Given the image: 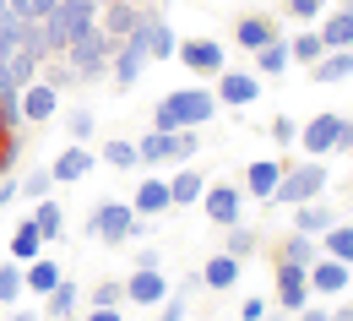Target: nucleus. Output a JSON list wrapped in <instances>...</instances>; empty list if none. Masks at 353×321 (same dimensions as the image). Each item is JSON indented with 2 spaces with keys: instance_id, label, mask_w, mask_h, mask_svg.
Wrapping results in <instances>:
<instances>
[{
  "instance_id": "obj_50",
  "label": "nucleus",
  "mask_w": 353,
  "mask_h": 321,
  "mask_svg": "<svg viewBox=\"0 0 353 321\" xmlns=\"http://www.w3.org/2000/svg\"><path fill=\"white\" fill-rule=\"evenodd\" d=\"M17 191H22L17 175H6V180H0V207H11V202H17Z\"/></svg>"
},
{
  "instance_id": "obj_27",
  "label": "nucleus",
  "mask_w": 353,
  "mask_h": 321,
  "mask_svg": "<svg viewBox=\"0 0 353 321\" xmlns=\"http://www.w3.org/2000/svg\"><path fill=\"white\" fill-rule=\"evenodd\" d=\"M332 224H337V213L321 207V202H299V207H294V229H299V234H315V240H321Z\"/></svg>"
},
{
  "instance_id": "obj_23",
  "label": "nucleus",
  "mask_w": 353,
  "mask_h": 321,
  "mask_svg": "<svg viewBox=\"0 0 353 321\" xmlns=\"http://www.w3.org/2000/svg\"><path fill=\"white\" fill-rule=\"evenodd\" d=\"M348 77H353V49H326V55L310 66V82H326V88H332V82H348Z\"/></svg>"
},
{
  "instance_id": "obj_56",
  "label": "nucleus",
  "mask_w": 353,
  "mask_h": 321,
  "mask_svg": "<svg viewBox=\"0 0 353 321\" xmlns=\"http://www.w3.org/2000/svg\"><path fill=\"white\" fill-rule=\"evenodd\" d=\"M6 321H39V311H11Z\"/></svg>"
},
{
  "instance_id": "obj_19",
  "label": "nucleus",
  "mask_w": 353,
  "mask_h": 321,
  "mask_svg": "<svg viewBox=\"0 0 353 321\" xmlns=\"http://www.w3.org/2000/svg\"><path fill=\"white\" fill-rule=\"evenodd\" d=\"M136 22H141V0H103V6H98V28H103L109 39H125Z\"/></svg>"
},
{
  "instance_id": "obj_3",
  "label": "nucleus",
  "mask_w": 353,
  "mask_h": 321,
  "mask_svg": "<svg viewBox=\"0 0 353 321\" xmlns=\"http://www.w3.org/2000/svg\"><path fill=\"white\" fill-rule=\"evenodd\" d=\"M114 44H120V39H109L98 22L82 28V33L71 39V49H65V66L77 71V82H98V77H109V55H114Z\"/></svg>"
},
{
  "instance_id": "obj_45",
  "label": "nucleus",
  "mask_w": 353,
  "mask_h": 321,
  "mask_svg": "<svg viewBox=\"0 0 353 321\" xmlns=\"http://www.w3.org/2000/svg\"><path fill=\"white\" fill-rule=\"evenodd\" d=\"M288 17L294 22H321L326 17V0H288Z\"/></svg>"
},
{
  "instance_id": "obj_42",
  "label": "nucleus",
  "mask_w": 353,
  "mask_h": 321,
  "mask_svg": "<svg viewBox=\"0 0 353 321\" xmlns=\"http://www.w3.org/2000/svg\"><path fill=\"white\" fill-rule=\"evenodd\" d=\"M22 196H33V202H44L49 191H54V175H49V169H28V175H22Z\"/></svg>"
},
{
  "instance_id": "obj_30",
  "label": "nucleus",
  "mask_w": 353,
  "mask_h": 321,
  "mask_svg": "<svg viewBox=\"0 0 353 321\" xmlns=\"http://www.w3.org/2000/svg\"><path fill=\"white\" fill-rule=\"evenodd\" d=\"M33 224H39V234H44V245H54V240L65 234V207H60L54 196H44V202L33 207Z\"/></svg>"
},
{
  "instance_id": "obj_6",
  "label": "nucleus",
  "mask_w": 353,
  "mask_h": 321,
  "mask_svg": "<svg viewBox=\"0 0 353 321\" xmlns=\"http://www.w3.org/2000/svg\"><path fill=\"white\" fill-rule=\"evenodd\" d=\"M174 60L185 71H196V77H218L223 66H228V49H223L218 39H179Z\"/></svg>"
},
{
  "instance_id": "obj_5",
  "label": "nucleus",
  "mask_w": 353,
  "mask_h": 321,
  "mask_svg": "<svg viewBox=\"0 0 353 321\" xmlns=\"http://www.w3.org/2000/svg\"><path fill=\"white\" fill-rule=\"evenodd\" d=\"M147 66H152V60H147V39L131 28V33L114 44V55H109V77H114V88H120V93H131L136 82H141Z\"/></svg>"
},
{
  "instance_id": "obj_37",
  "label": "nucleus",
  "mask_w": 353,
  "mask_h": 321,
  "mask_svg": "<svg viewBox=\"0 0 353 321\" xmlns=\"http://www.w3.org/2000/svg\"><path fill=\"white\" fill-rule=\"evenodd\" d=\"M228 256H239V262H250L256 251H261V240H256V229H245V224H234L228 229V245H223Z\"/></svg>"
},
{
  "instance_id": "obj_26",
  "label": "nucleus",
  "mask_w": 353,
  "mask_h": 321,
  "mask_svg": "<svg viewBox=\"0 0 353 321\" xmlns=\"http://www.w3.org/2000/svg\"><path fill=\"white\" fill-rule=\"evenodd\" d=\"M288 66H294V55H288V39H283V33H277L272 44L256 49V77H283Z\"/></svg>"
},
{
  "instance_id": "obj_14",
  "label": "nucleus",
  "mask_w": 353,
  "mask_h": 321,
  "mask_svg": "<svg viewBox=\"0 0 353 321\" xmlns=\"http://www.w3.org/2000/svg\"><path fill=\"white\" fill-rule=\"evenodd\" d=\"M337 126H343V115H315V120H305L299 126V147H305V158H326L332 153V142H337Z\"/></svg>"
},
{
  "instance_id": "obj_48",
  "label": "nucleus",
  "mask_w": 353,
  "mask_h": 321,
  "mask_svg": "<svg viewBox=\"0 0 353 321\" xmlns=\"http://www.w3.org/2000/svg\"><path fill=\"white\" fill-rule=\"evenodd\" d=\"M82 321H125V316H120V305H88Z\"/></svg>"
},
{
  "instance_id": "obj_22",
  "label": "nucleus",
  "mask_w": 353,
  "mask_h": 321,
  "mask_svg": "<svg viewBox=\"0 0 353 321\" xmlns=\"http://www.w3.org/2000/svg\"><path fill=\"white\" fill-rule=\"evenodd\" d=\"M272 39H277V22L261 17V11H250V17H239V22H234V44L250 49V55H256L261 44H272Z\"/></svg>"
},
{
  "instance_id": "obj_31",
  "label": "nucleus",
  "mask_w": 353,
  "mask_h": 321,
  "mask_svg": "<svg viewBox=\"0 0 353 321\" xmlns=\"http://www.w3.org/2000/svg\"><path fill=\"white\" fill-rule=\"evenodd\" d=\"M60 278H65V273H60V267H54L49 256H33V262L22 267V283H28V294H49V289H54Z\"/></svg>"
},
{
  "instance_id": "obj_35",
  "label": "nucleus",
  "mask_w": 353,
  "mask_h": 321,
  "mask_svg": "<svg viewBox=\"0 0 353 321\" xmlns=\"http://www.w3.org/2000/svg\"><path fill=\"white\" fill-rule=\"evenodd\" d=\"M22 294H28V283H22V262L6 256V262H0V305H17Z\"/></svg>"
},
{
  "instance_id": "obj_1",
  "label": "nucleus",
  "mask_w": 353,
  "mask_h": 321,
  "mask_svg": "<svg viewBox=\"0 0 353 321\" xmlns=\"http://www.w3.org/2000/svg\"><path fill=\"white\" fill-rule=\"evenodd\" d=\"M218 109L223 104L212 88H174L152 104V131H201Z\"/></svg>"
},
{
  "instance_id": "obj_28",
  "label": "nucleus",
  "mask_w": 353,
  "mask_h": 321,
  "mask_svg": "<svg viewBox=\"0 0 353 321\" xmlns=\"http://www.w3.org/2000/svg\"><path fill=\"white\" fill-rule=\"evenodd\" d=\"M39 245H44V234H39V224H33V213H28V218H22V224H17V234H11V251H6V256H11V262H22V267H28V262H33V256H39Z\"/></svg>"
},
{
  "instance_id": "obj_32",
  "label": "nucleus",
  "mask_w": 353,
  "mask_h": 321,
  "mask_svg": "<svg viewBox=\"0 0 353 321\" xmlns=\"http://www.w3.org/2000/svg\"><path fill=\"white\" fill-rule=\"evenodd\" d=\"M321 256H337V262H348V267H353V224L337 218L332 229L321 234Z\"/></svg>"
},
{
  "instance_id": "obj_10",
  "label": "nucleus",
  "mask_w": 353,
  "mask_h": 321,
  "mask_svg": "<svg viewBox=\"0 0 353 321\" xmlns=\"http://www.w3.org/2000/svg\"><path fill=\"white\" fill-rule=\"evenodd\" d=\"M125 300L141 305V311H158V305L169 300V273H163V267H136V273L125 278Z\"/></svg>"
},
{
  "instance_id": "obj_16",
  "label": "nucleus",
  "mask_w": 353,
  "mask_h": 321,
  "mask_svg": "<svg viewBox=\"0 0 353 321\" xmlns=\"http://www.w3.org/2000/svg\"><path fill=\"white\" fill-rule=\"evenodd\" d=\"M54 115H60V93L49 88L44 77L28 82V88H22V120H28V126H44V120H54Z\"/></svg>"
},
{
  "instance_id": "obj_17",
  "label": "nucleus",
  "mask_w": 353,
  "mask_h": 321,
  "mask_svg": "<svg viewBox=\"0 0 353 321\" xmlns=\"http://www.w3.org/2000/svg\"><path fill=\"white\" fill-rule=\"evenodd\" d=\"M245 273V262L239 256H228V251H212L207 262H201V289H212V294H228L234 283Z\"/></svg>"
},
{
  "instance_id": "obj_18",
  "label": "nucleus",
  "mask_w": 353,
  "mask_h": 321,
  "mask_svg": "<svg viewBox=\"0 0 353 321\" xmlns=\"http://www.w3.org/2000/svg\"><path fill=\"white\" fill-rule=\"evenodd\" d=\"M131 207H136V218H163V213H174V202H169V180H163V175H147V180L136 185Z\"/></svg>"
},
{
  "instance_id": "obj_52",
  "label": "nucleus",
  "mask_w": 353,
  "mask_h": 321,
  "mask_svg": "<svg viewBox=\"0 0 353 321\" xmlns=\"http://www.w3.org/2000/svg\"><path fill=\"white\" fill-rule=\"evenodd\" d=\"M6 11H11V17H28V22H33V0H6Z\"/></svg>"
},
{
  "instance_id": "obj_24",
  "label": "nucleus",
  "mask_w": 353,
  "mask_h": 321,
  "mask_svg": "<svg viewBox=\"0 0 353 321\" xmlns=\"http://www.w3.org/2000/svg\"><path fill=\"white\" fill-rule=\"evenodd\" d=\"M77 305H82V289H77L71 278H60V283L44 294V316L49 321H71V316H77Z\"/></svg>"
},
{
  "instance_id": "obj_57",
  "label": "nucleus",
  "mask_w": 353,
  "mask_h": 321,
  "mask_svg": "<svg viewBox=\"0 0 353 321\" xmlns=\"http://www.w3.org/2000/svg\"><path fill=\"white\" fill-rule=\"evenodd\" d=\"M6 131H11V126H6V120H0V137H6Z\"/></svg>"
},
{
  "instance_id": "obj_41",
  "label": "nucleus",
  "mask_w": 353,
  "mask_h": 321,
  "mask_svg": "<svg viewBox=\"0 0 353 321\" xmlns=\"http://www.w3.org/2000/svg\"><path fill=\"white\" fill-rule=\"evenodd\" d=\"M39 77H44V82H49V88H54V93L77 88V71L65 66V55H60V60H44V71H39Z\"/></svg>"
},
{
  "instance_id": "obj_47",
  "label": "nucleus",
  "mask_w": 353,
  "mask_h": 321,
  "mask_svg": "<svg viewBox=\"0 0 353 321\" xmlns=\"http://www.w3.org/2000/svg\"><path fill=\"white\" fill-rule=\"evenodd\" d=\"M266 311H272L266 300H245V305H239V321H266Z\"/></svg>"
},
{
  "instance_id": "obj_36",
  "label": "nucleus",
  "mask_w": 353,
  "mask_h": 321,
  "mask_svg": "<svg viewBox=\"0 0 353 321\" xmlns=\"http://www.w3.org/2000/svg\"><path fill=\"white\" fill-rule=\"evenodd\" d=\"M288 55H294V66L310 71V66L326 55V44H321V33H294V39H288Z\"/></svg>"
},
{
  "instance_id": "obj_20",
  "label": "nucleus",
  "mask_w": 353,
  "mask_h": 321,
  "mask_svg": "<svg viewBox=\"0 0 353 321\" xmlns=\"http://www.w3.org/2000/svg\"><path fill=\"white\" fill-rule=\"evenodd\" d=\"M283 169H288V164H277V158H256V164H245V185H239V191H250L256 202H272Z\"/></svg>"
},
{
  "instance_id": "obj_13",
  "label": "nucleus",
  "mask_w": 353,
  "mask_h": 321,
  "mask_svg": "<svg viewBox=\"0 0 353 321\" xmlns=\"http://www.w3.org/2000/svg\"><path fill=\"white\" fill-rule=\"evenodd\" d=\"M92 169H98V153H92L88 142H71L54 164H49V175H54V185H71V180H88Z\"/></svg>"
},
{
  "instance_id": "obj_7",
  "label": "nucleus",
  "mask_w": 353,
  "mask_h": 321,
  "mask_svg": "<svg viewBox=\"0 0 353 321\" xmlns=\"http://www.w3.org/2000/svg\"><path fill=\"white\" fill-rule=\"evenodd\" d=\"M305 305H310V267H299V262H283V256H277V311L299 316Z\"/></svg>"
},
{
  "instance_id": "obj_38",
  "label": "nucleus",
  "mask_w": 353,
  "mask_h": 321,
  "mask_svg": "<svg viewBox=\"0 0 353 321\" xmlns=\"http://www.w3.org/2000/svg\"><path fill=\"white\" fill-rule=\"evenodd\" d=\"M22 131H6V137H0V180H6V175H17V164H22Z\"/></svg>"
},
{
  "instance_id": "obj_11",
  "label": "nucleus",
  "mask_w": 353,
  "mask_h": 321,
  "mask_svg": "<svg viewBox=\"0 0 353 321\" xmlns=\"http://www.w3.org/2000/svg\"><path fill=\"white\" fill-rule=\"evenodd\" d=\"M136 33L147 39V60H174V28H169V17L163 11H152V6H141V22H136Z\"/></svg>"
},
{
  "instance_id": "obj_25",
  "label": "nucleus",
  "mask_w": 353,
  "mask_h": 321,
  "mask_svg": "<svg viewBox=\"0 0 353 321\" xmlns=\"http://www.w3.org/2000/svg\"><path fill=\"white\" fill-rule=\"evenodd\" d=\"M321 44L326 49H353V11L343 6V11H332V17H321Z\"/></svg>"
},
{
  "instance_id": "obj_12",
  "label": "nucleus",
  "mask_w": 353,
  "mask_h": 321,
  "mask_svg": "<svg viewBox=\"0 0 353 321\" xmlns=\"http://www.w3.org/2000/svg\"><path fill=\"white\" fill-rule=\"evenodd\" d=\"M44 39H39V22H33V33L22 39V44L6 55V66H11V77H17V88H28V82H39V71H44Z\"/></svg>"
},
{
  "instance_id": "obj_53",
  "label": "nucleus",
  "mask_w": 353,
  "mask_h": 321,
  "mask_svg": "<svg viewBox=\"0 0 353 321\" xmlns=\"http://www.w3.org/2000/svg\"><path fill=\"white\" fill-rule=\"evenodd\" d=\"M299 321H332V311H321V305H305V311H299Z\"/></svg>"
},
{
  "instance_id": "obj_15",
  "label": "nucleus",
  "mask_w": 353,
  "mask_h": 321,
  "mask_svg": "<svg viewBox=\"0 0 353 321\" xmlns=\"http://www.w3.org/2000/svg\"><path fill=\"white\" fill-rule=\"evenodd\" d=\"M348 278H353L348 262L315 256V262H310V294H348Z\"/></svg>"
},
{
  "instance_id": "obj_2",
  "label": "nucleus",
  "mask_w": 353,
  "mask_h": 321,
  "mask_svg": "<svg viewBox=\"0 0 353 321\" xmlns=\"http://www.w3.org/2000/svg\"><path fill=\"white\" fill-rule=\"evenodd\" d=\"M82 240H103V245H131L136 240V207L131 202H120V196H103V202H92V213L82 218Z\"/></svg>"
},
{
  "instance_id": "obj_9",
  "label": "nucleus",
  "mask_w": 353,
  "mask_h": 321,
  "mask_svg": "<svg viewBox=\"0 0 353 321\" xmlns=\"http://www.w3.org/2000/svg\"><path fill=\"white\" fill-rule=\"evenodd\" d=\"M201 207H207V218H212L218 229H234L239 213H245V191L228 185V180H212V185H207V196H201Z\"/></svg>"
},
{
  "instance_id": "obj_29",
  "label": "nucleus",
  "mask_w": 353,
  "mask_h": 321,
  "mask_svg": "<svg viewBox=\"0 0 353 321\" xmlns=\"http://www.w3.org/2000/svg\"><path fill=\"white\" fill-rule=\"evenodd\" d=\"M98 164H109V169H141V153H136V142H125V137H109L103 147H98Z\"/></svg>"
},
{
  "instance_id": "obj_49",
  "label": "nucleus",
  "mask_w": 353,
  "mask_h": 321,
  "mask_svg": "<svg viewBox=\"0 0 353 321\" xmlns=\"http://www.w3.org/2000/svg\"><path fill=\"white\" fill-rule=\"evenodd\" d=\"M332 153H353V120L337 126V142H332Z\"/></svg>"
},
{
  "instance_id": "obj_55",
  "label": "nucleus",
  "mask_w": 353,
  "mask_h": 321,
  "mask_svg": "<svg viewBox=\"0 0 353 321\" xmlns=\"http://www.w3.org/2000/svg\"><path fill=\"white\" fill-rule=\"evenodd\" d=\"M332 321H353V305H348V300H343V305L332 311Z\"/></svg>"
},
{
  "instance_id": "obj_54",
  "label": "nucleus",
  "mask_w": 353,
  "mask_h": 321,
  "mask_svg": "<svg viewBox=\"0 0 353 321\" xmlns=\"http://www.w3.org/2000/svg\"><path fill=\"white\" fill-rule=\"evenodd\" d=\"M54 6H60V0H33V22H39V17H49Z\"/></svg>"
},
{
  "instance_id": "obj_43",
  "label": "nucleus",
  "mask_w": 353,
  "mask_h": 321,
  "mask_svg": "<svg viewBox=\"0 0 353 321\" xmlns=\"http://www.w3.org/2000/svg\"><path fill=\"white\" fill-rule=\"evenodd\" d=\"M120 300H125V283H120V278H103L88 294V305H120Z\"/></svg>"
},
{
  "instance_id": "obj_4",
  "label": "nucleus",
  "mask_w": 353,
  "mask_h": 321,
  "mask_svg": "<svg viewBox=\"0 0 353 321\" xmlns=\"http://www.w3.org/2000/svg\"><path fill=\"white\" fill-rule=\"evenodd\" d=\"M332 180V169L321 164V158H305V164H288L283 169V180L272 191V207H299V202H315L321 191Z\"/></svg>"
},
{
  "instance_id": "obj_46",
  "label": "nucleus",
  "mask_w": 353,
  "mask_h": 321,
  "mask_svg": "<svg viewBox=\"0 0 353 321\" xmlns=\"http://www.w3.org/2000/svg\"><path fill=\"white\" fill-rule=\"evenodd\" d=\"M266 131H272V142H277V147H294V142H299V126H294V115H277Z\"/></svg>"
},
{
  "instance_id": "obj_44",
  "label": "nucleus",
  "mask_w": 353,
  "mask_h": 321,
  "mask_svg": "<svg viewBox=\"0 0 353 321\" xmlns=\"http://www.w3.org/2000/svg\"><path fill=\"white\" fill-rule=\"evenodd\" d=\"M185 305H190V294H185V289H169V300L158 305V321H185Z\"/></svg>"
},
{
  "instance_id": "obj_34",
  "label": "nucleus",
  "mask_w": 353,
  "mask_h": 321,
  "mask_svg": "<svg viewBox=\"0 0 353 321\" xmlns=\"http://www.w3.org/2000/svg\"><path fill=\"white\" fill-rule=\"evenodd\" d=\"M136 153H141V169H163L169 164V131H147L136 142Z\"/></svg>"
},
{
  "instance_id": "obj_40",
  "label": "nucleus",
  "mask_w": 353,
  "mask_h": 321,
  "mask_svg": "<svg viewBox=\"0 0 353 321\" xmlns=\"http://www.w3.org/2000/svg\"><path fill=\"white\" fill-rule=\"evenodd\" d=\"M196 147H201L196 131H169V164H190V158H196Z\"/></svg>"
},
{
  "instance_id": "obj_21",
  "label": "nucleus",
  "mask_w": 353,
  "mask_h": 321,
  "mask_svg": "<svg viewBox=\"0 0 353 321\" xmlns=\"http://www.w3.org/2000/svg\"><path fill=\"white\" fill-rule=\"evenodd\" d=\"M201 196H207V175L190 169V164H179L174 175H169V202L174 207H201Z\"/></svg>"
},
{
  "instance_id": "obj_58",
  "label": "nucleus",
  "mask_w": 353,
  "mask_h": 321,
  "mask_svg": "<svg viewBox=\"0 0 353 321\" xmlns=\"http://www.w3.org/2000/svg\"><path fill=\"white\" fill-rule=\"evenodd\" d=\"M348 158H353V153H348Z\"/></svg>"
},
{
  "instance_id": "obj_51",
  "label": "nucleus",
  "mask_w": 353,
  "mask_h": 321,
  "mask_svg": "<svg viewBox=\"0 0 353 321\" xmlns=\"http://www.w3.org/2000/svg\"><path fill=\"white\" fill-rule=\"evenodd\" d=\"M136 267H163V251H136Z\"/></svg>"
},
{
  "instance_id": "obj_33",
  "label": "nucleus",
  "mask_w": 353,
  "mask_h": 321,
  "mask_svg": "<svg viewBox=\"0 0 353 321\" xmlns=\"http://www.w3.org/2000/svg\"><path fill=\"white\" fill-rule=\"evenodd\" d=\"M277 256H283V262H299V267H310V262H315V256H321V240H315V234H288V240H283V251H277Z\"/></svg>"
},
{
  "instance_id": "obj_8",
  "label": "nucleus",
  "mask_w": 353,
  "mask_h": 321,
  "mask_svg": "<svg viewBox=\"0 0 353 321\" xmlns=\"http://www.w3.org/2000/svg\"><path fill=\"white\" fill-rule=\"evenodd\" d=\"M212 93H218L223 109H250V104L261 98V77H256V71H228V66H223L218 82H212Z\"/></svg>"
},
{
  "instance_id": "obj_39",
  "label": "nucleus",
  "mask_w": 353,
  "mask_h": 321,
  "mask_svg": "<svg viewBox=\"0 0 353 321\" xmlns=\"http://www.w3.org/2000/svg\"><path fill=\"white\" fill-rule=\"evenodd\" d=\"M92 131H98V115L92 109H71L65 115V137L71 142H92Z\"/></svg>"
}]
</instances>
